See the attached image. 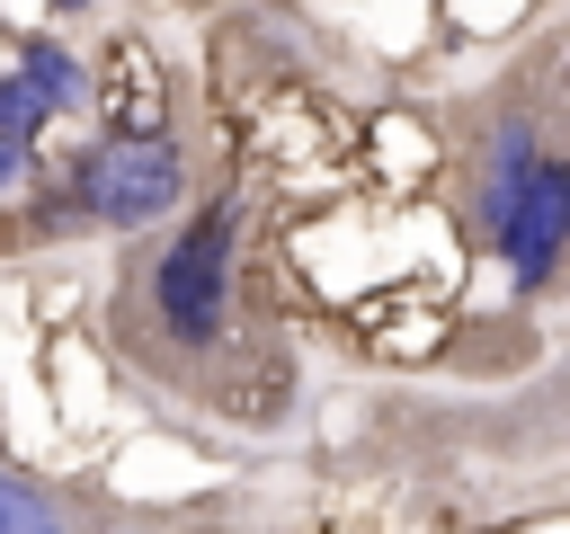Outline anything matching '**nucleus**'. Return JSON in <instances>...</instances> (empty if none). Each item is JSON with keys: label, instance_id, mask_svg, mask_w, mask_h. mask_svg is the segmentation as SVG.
I'll use <instances>...</instances> for the list:
<instances>
[{"label": "nucleus", "instance_id": "nucleus-1", "mask_svg": "<svg viewBox=\"0 0 570 534\" xmlns=\"http://www.w3.org/2000/svg\"><path fill=\"white\" fill-rule=\"evenodd\" d=\"M178 151L169 142H151V134H116V142H98L89 160H80V205L98 214V222H151V214H169L178 205Z\"/></svg>", "mask_w": 570, "mask_h": 534}, {"label": "nucleus", "instance_id": "nucleus-2", "mask_svg": "<svg viewBox=\"0 0 570 534\" xmlns=\"http://www.w3.org/2000/svg\"><path fill=\"white\" fill-rule=\"evenodd\" d=\"M223 258H232V222H223V214L187 222L178 249L160 258V312H169V329H178L187 347H205V338L223 329Z\"/></svg>", "mask_w": 570, "mask_h": 534}, {"label": "nucleus", "instance_id": "nucleus-3", "mask_svg": "<svg viewBox=\"0 0 570 534\" xmlns=\"http://www.w3.org/2000/svg\"><path fill=\"white\" fill-rule=\"evenodd\" d=\"M499 249H508V267H517V285H543L552 276V258H561V231H570V169L561 160H534L525 178H517V196L499 205Z\"/></svg>", "mask_w": 570, "mask_h": 534}, {"label": "nucleus", "instance_id": "nucleus-4", "mask_svg": "<svg viewBox=\"0 0 570 534\" xmlns=\"http://www.w3.org/2000/svg\"><path fill=\"white\" fill-rule=\"evenodd\" d=\"M18 71L45 89V107H53V116L80 98V62H71V53H53V44H27V62H18Z\"/></svg>", "mask_w": 570, "mask_h": 534}, {"label": "nucleus", "instance_id": "nucleus-5", "mask_svg": "<svg viewBox=\"0 0 570 534\" xmlns=\"http://www.w3.org/2000/svg\"><path fill=\"white\" fill-rule=\"evenodd\" d=\"M525 169H534V142H525V125H508V134H499V160H490V196H481V214H490V222H499V205L517 196V178H525Z\"/></svg>", "mask_w": 570, "mask_h": 534}, {"label": "nucleus", "instance_id": "nucleus-6", "mask_svg": "<svg viewBox=\"0 0 570 534\" xmlns=\"http://www.w3.org/2000/svg\"><path fill=\"white\" fill-rule=\"evenodd\" d=\"M0 534H62V516H53L27 481H9V472H0Z\"/></svg>", "mask_w": 570, "mask_h": 534}, {"label": "nucleus", "instance_id": "nucleus-7", "mask_svg": "<svg viewBox=\"0 0 570 534\" xmlns=\"http://www.w3.org/2000/svg\"><path fill=\"white\" fill-rule=\"evenodd\" d=\"M45 116H53V107H45V89H36L27 71H18V80H0V134H9V142H27Z\"/></svg>", "mask_w": 570, "mask_h": 534}, {"label": "nucleus", "instance_id": "nucleus-8", "mask_svg": "<svg viewBox=\"0 0 570 534\" xmlns=\"http://www.w3.org/2000/svg\"><path fill=\"white\" fill-rule=\"evenodd\" d=\"M18 169H27V142H9V134H0V187H9Z\"/></svg>", "mask_w": 570, "mask_h": 534}, {"label": "nucleus", "instance_id": "nucleus-9", "mask_svg": "<svg viewBox=\"0 0 570 534\" xmlns=\"http://www.w3.org/2000/svg\"><path fill=\"white\" fill-rule=\"evenodd\" d=\"M62 9H80V0H62Z\"/></svg>", "mask_w": 570, "mask_h": 534}]
</instances>
